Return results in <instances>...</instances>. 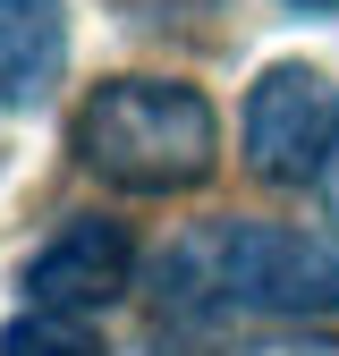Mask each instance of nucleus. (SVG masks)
I'll return each mask as SVG.
<instances>
[{"label":"nucleus","instance_id":"obj_1","mask_svg":"<svg viewBox=\"0 0 339 356\" xmlns=\"http://www.w3.org/2000/svg\"><path fill=\"white\" fill-rule=\"evenodd\" d=\"M153 297L179 323H221V314L314 323V314H339V246L306 229H272V220H212L161 254Z\"/></svg>","mask_w":339,"mask_h":356},{"label":"nucleus","instance_id":"obj_2","mask_svg":"<svg viewBox=\"0 0 339 356\" xmlns=\"http://www.w3.org/2000/svg\"><path fill=\"white\" fill-rule=\"evenodd\" d=\"M76 161L127 195H179L204 187L221 161V119L179 76H102L68 119Z\"/></svg>","mask_w":339,"mask_h":356},{"label":"nucleus","instance_id":"obj_3","mask_svg":"<svg viewBox=\"0 0 339 356\" xmlns=\"http://www.w3.org/2000/svg\"><path fill=\"white\" fill-rule=\"evenodd\" d=\"M246 170L272 187H322L339 161V85L306 60H272L246 85Z\"/></svg>","mask_w":339,"mask_h":356},{"label":"nucleus","instance_id":"obj_4","mask_svg":"<svg viewBox=\"0 0 339 356\" xmlns=\"http://www.w3.org/2000/svg\"><path fill=\"white\" fill-rule=\"evenodd\" d=\"M127 289H136V238L102 212L60 220L26 263V305H60V314H102Z\"/></svg>","mask_w":339,"mask_h":356},{"label":"nucleus","instance_id":"obj_5","mask_svg":"<svg viewBox=\"0 0 339 356\" xmlns=\"http://www.w3.org/2000/svg\"><path fill=\"white\" fill-rule=\"evenodd\" d=\"M68 68V9L60 0H0V111H34Z\"/></svg>","mask_w":339,"mask_h":356},{"label":"nucleus","instance_id":"obj_6","mask_svg":"<svg viewBox=\"0 0 339 356\" xmlns=\"http://www.w3.org/2000/svg\"><path fill=\"white\" fill-rule=\"evenodd\" d=\"M0 356H110L102 331L85 314H60V305H34V314H17L9 331H0Z\"/></svg>","mask_w":339,"mask_h":356},{"label":"nucleus","instance_id":"obj_7","mask_svg":"<svg viewBox=\"0 0 339 356\" xmlns=\"http://www.w3.org/2000/svg\"><path fill=\"white\" fill-rule=\"evenodd\" d=\"M246 356H339L331 331H306V339H272V348H246Z\"/></svg>","mask_w":339,"mask_h":356},{"label":"nucleus","instance_id":"obj_8","mask_svg":"<svg viewBox=\"0 0 339 356\" xmlns=\"http://www.w3.org/2000/svg\"><path fill=\"white\" fill-rule=\"evenodd\" d=\"M288 9H314V17H331V9H339V0H288Z\"/></svg>","mask_w":339,"mask_h":356},{"label":"nucleus","instance_id":"obj_9","mask_svg":"<svg viewBox=\"0 0 339 356\" xmlns=\"http://www.w3.org/2000/svg\"><path fill=\"white\" fill-rule=\"evenodd\" d=\"M331 212H339V170H331Z\"/></svg>","mask_w":339,"mask_h":356}]
</instances>
